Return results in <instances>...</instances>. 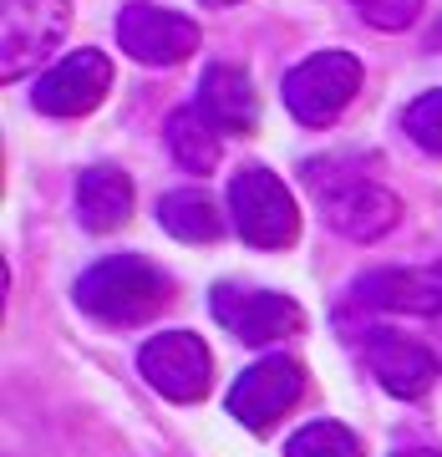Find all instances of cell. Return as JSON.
Wrapping results in <instances>:
<instances>
[{
  "label": "cell",
  "mask_w": 442,
  "mask_h": 457,
  "mask_svg": "<svg viewBox=\"0 0 442 457\" xmlns=\"http://www.w3.org/2000/svg\"><path fill=\"white\" fill-rule=\"evenodd\" d=\"M117 41L132 62L143 66H173L183 62L188 51H198V26L179 11H163V5H147V0H132L117 16Z\"/></svg>",
  "instance_id": "9c48e42d"
},
{
  "label": "cell",
  "mask_w": 442,
  "mask_h": 457,
  "mask_svg": "<svg viewBox=\"0 0 442 457\" xmlns=\"http://www.w3.org/2000/svg\"><path fill=\"white\" fill-rule=\"evenodd\" d=\"M351 5L377 31H407L412 21H417V11H422V0H351Z\"/></svg>",
  "instance_id": "d6986e66"
},
{
  "label": "cell",
  "mask_w": 442,
  "mask_h": 457,
  "mask_svg": "<svg viewBox=\"0 0 442 457\" xmlns=\"http://www.w3.org/2000/svg\"><path fill=\"white\" fill-rule=\"evenodd\" d=\"M229 213L239 239L254 249H285L300 234V213L270 168H239L229 183Z\"/></svg>",
  "instance_id": "3957f363"
},
{
  "label": "cell",
  "mask_w": 442,
  "mask_h": 457,
  "mask_svg": "<svg viewBox=\"0 0 442 457\" xmlns=\"http://www.w3.org/2000/svg\"><path fill=\"white\" fill-rule=\"evenodd\" d=\"M366 366H371V376H377L392 396H402V402L432 392V381H438V356H432L427 345L396 336V330H371V341H366Z\"/></svg>",
  "instance_id": "8fae6325"
},
{
  "label": "cell",
  "mask_w": 442,
  "mask_h": 457,
  "mask_svg": "<svg viewBox=\"0 0 442 457\" xmlns=\"http://www.w3.org/2000/svg\"><path fill=\"white\" fill-rule=\"evenodd\" d=\"M361 92V62L351 51H315L285 77V107L305 128H326L356 102Z\"/></svg>",
  "instance_id": "7a4b0ae2"
},
{
  "label": "cell",
  "mask_w": 442,
  "mask_h": 457,
  "mask_svg": "<svg viewBox=\"0 0 442 457\" xmlns=\"http://www.w3.org/2000/svg\"><path fill=\"white\" fill-rule=\"evenodd\" d=\"M168 147H173L179 168L209 173V168L219 163V128H213L198 107H183V112L168 117Z\"/></svg>",
  "instance_id": "2e32d148"
},
{
  "label": "cell",
  "mask_w": 442,
  "mask_h": 457,
  "mask_svg": "<svg viewBox=\"0 0 442 457\" xmlns=\"http://www.w3.org/2000/svg\"><path fill=\"white\" fill-rule=\"evenodd\" d=\"M128 213H132L128 173H117V168H87L82 179H77V219L92 234H107V228L128 224Z\"/></svg>",
  "instance_id": "5bb4252c"
},
{
  "label": "cell",
  "mask_w": 442,
  "mask_h": 457,
  "mask_svg": "<svg viewBox=\"0 0 442 457\" xmlns=\"http://www.w3.org/2000/svg\"><path fill=\"white\" fill-rule=\"evenodd\" d=\"M366 305L381 311H407V315H442V264L427 270H377L356 285Z\"/></svg>",
  "instance_id": "7c38bea8"
},
{
  "label": "cell",
  "mask_w": 442,
  "mask_h": 457,
  "mask_svg": "<svg viewBox=\"0 0 442 457\" xmlns=\"http://www.w3.org/2000/svg\"><path fill=\"white\" fill-rule=\"evenodd\" d=\"M407 132L412 143L427 147V153H438L442 158V92H422V97L407 107Z\"/></svg>",
  "instance_id": "ac0fdd59"
},
{
  "label": "cell",
  "mask_w": 442,
  "mask_h": 457,
  "mask_svg": "<svg viewBox=\"0 0 442 457\" xmlns=\"http://www.w3.org/2000/svg\"><path fill=\"white\" fill-rule=\"evenodd\" d=\"M213 320L229 330L234 341H249V345H270V341H285L295 330L305 326V315L295 305L290 295H275V290H239V285H213Z\"/></svg>",
  "instance_id": "ba28073f"
},
{
  "label": "cell",
  "mask_w": 442,
  "mask_h": 457,
  "mask_svg": "<svg viewBox=\"0 0 442 457\" xmlns=\"http://www.w3.org/2000/svg\"><path fill=\"white\" fill-rule=\"evenodd\" d=\"M300 396H305V366L290 356H270L229 386V417L249 432H270Z\"/></svg>",
  "instance_id": "8992f818"
},
{
  "label": "cell",
  "mask_w": 442,
  "mask_h": 457,
  "mask_svg": "<svg viewBox=\"0 0 442 457\" xmlns=\"http://www.w3.org/2000/svg\"><path fill=\"white\" fill-rule=\"evenodd\" d=\"M209 5H234V0H209Z\"/></svg>",
  "instance_id": "44dd1931"
},
{
  "label": "cell",
  "mask_w": 442,
  "mask_h": 457,
  "mask_svg": "<svg viewBox=\"0 0 442 457\" xmlns=\"http://www.w3.org/2000/svg\"><path fill=\"white\" fill-rule=\"evenodd\" d=\"M107 87H113V62L102 51H71L62 66H51L36 82L31 102L46 117H82L107 97Z\"/></svg>",
  "instance_id": "30bf717a"
},
{
  "label": "cell",
  "mask_w": 442,
  "mask_h": 457,
  "mask_svg": "<svg viewBox=\"0 0 442 457\" xmlns=\"http://www.w3.org/2000/svg\"><path fill=\"white\" fill-rule=\"evenodd\" d=\"M305 179L321 194L330 228H341L346 239H381L396 224V213H402V204L371 179H341V173H326L321 163L305 168Z\"/></svg>",
  "instance_id": "5b68a950"
},
{
  "label": "cell",
  "mask_w": 442,
  "mask_h": 457,
  "mask_svg": "<svg viewBox=\"0 0 442 457\" xmlns=\"http://www.w3.org/2000/svg\"><path fill=\"white\" fill-rule=\"evenodd\" d=\"M71 26V0H0V82L26 77Z\"/></svg>",
  "instance_id": "277c9868"
},
{
  "label": "cell",
  "mask_w": 442,
  "mask_h": 457,
  "mask_svg": "<svg viewBox=\"0 0 442 457\" xmlns=\"http://www.w3.org/2000/svg\"><path fill=\"white\" fill-rule=\"evenodd\" d=\"M285 457H361V442L341 422H311L285 442Z\"/></svg>",
  "instance_id": "e0dca14e"
},
{
  "label": "cell",
  "mask_w": 442,
  "mask_h": 457,
  "mask_svg": "<svg viewBox=\"0 0 442 457\" xmlns=\"http://www.w3.org/2000/svg\"><path fill=\"white\" fill-rule=\"evenodd\" d=\"M138 366H143L147 386L163 392L168 402H198L213 381V356L194 330H163V336H153L138 351Z\"/></svg>",
  "instance_id": "52a82bcc"
},
{
  "label": "cell",
  "mask_w": 442,
  "mask_h": 457,
  "mask_svg": "<svg viewBox=\"0 0 442 457\" xmlns=\"http://www.w3.org/2000/svg\"><path fill=\"white\" fill-rule=\"evenodd\" d=\"M396 457H442V453H432V447H407V453H396Z\"/></svg>",
  "instance_id": "ffe728a7"
},
{
  "label": "cell",
  "mask_w": 442,
  "mask_h": 457,
  "mask_svg": "<svg viewBox=\"0 0 442 457\" xmlns=\"http://www.w3.org/2000/svg\"><path fill=\"white\" fill-rule=\"evenodd\" d=\"M168 300H173V285L163 279V270H153L138 254H113L77 279V305L102 326H143Z\"/></svg>",
  "instance_id": "6da1fadb"
},
{
  "label": "cell",
  "mask_w": 442,
  "mask_h": 457,
  "mask_svg": "<svg viewBox=\"0 0 442 457\" xmlns=\"http://www.w3.org/2000/svg\"><path fill=\"white\" fill-rule=\"evenodd\" d=\"M198 112L209 117L219 132H254L260 128V97L245 71L234 66H209L198 82Z\"/></svg>",
  "instance_id": "4fadbf2b"
},
{
  "label": "cell",
  "mask_w": 442,
  "mask_h": 457,
  "mask_svg": "<svg viewBox=\"0 0 442 457\" xmlns=\"http://www.w3.org/2000/svg\"><path fill=\"white\" fill-rule=\"evenodd\" d=\"M158 224L183 239V245H213L219 234H224V219L219 209L209 204V194H198V188H179V194H168L158 204Z\"/></svg>",
  "instance_id": "9a60e30c"
}]
</instances>
